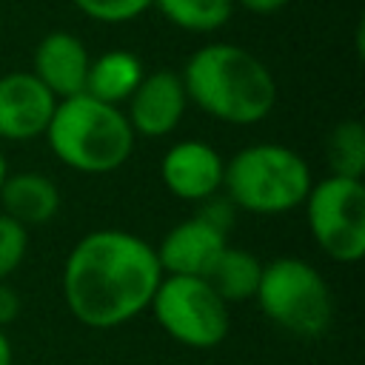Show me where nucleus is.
<instances>
[{"instance_id":"1","label":"nucleus","mask_w":365,"mask_h":365,"mask_svg":"<svg viewBox=\"0 0 365 365\" xmlns=\"http://www.w3.org/2000/svg\"><path fill=\"white\" fill-rule=\"evenodd\" d=\"M160 279L151 242L123 228H97L66 257L63 299L80 325L108 331L148 311Z\"/></svg>"},{"instance_id":"2","label":"nucleus","mask_w":365,"mask_h":365,"mask_svg":"<svg viewBox=\"0 0 365 365\" xmlns=\"http://www.w3.org/2000/svg\"><path fill=\"white\" fill-rule=\"evenodd\" d=\"M180 80L188 103L228 125L262 123L277 106V80L271 68L234 43H208L197 48L185 60Z\"/></svg>"},{"instance_id":"3","label":"nucleus","mask_w":365,"mask_h":365,"mask_svg":"<svg viewBox=\"0 0 365 365\" xmlns=\"http://www.w3.org/2000/svg\"><path fill=\"white\" fill-rule=\"evenodd\" d=\"M43 137L51 154L80 174H111L123 168L137 140L120 106L100 103L88 94L57 100Z\"/></svg>"},{"instance_id":"4","label":"nucleus","mask_w":365,"mask_h":365,"mask_svg":"<svg viewBox=\"0 0 365 365\" xmlns=\"http://www.w3.org/2000/svg\"><path fill=\"white\" fill-rule=\"evenodd\" d=\"M314 177L302 154L279 143H254L225 160L222 191L237 211L288 214L305 202Z\"/></svg>"},{"instance_id":"5","label":"nucleus","mask_w":365,"mask_h":365,"mask_svg":"<svg viewBox=\"0 0 365 365\" xmlns=\"http://www.w3.org/2000/svg\"><path fill=\"white\" fill-rule=\"evenodd\" d=\"M254 299L277 328L294 336H322L334 319V294L325 277L299 257L262 262Z\"/></svg>"},{"instance_id":"6","label":"nucleus","mask_w":365,"mask_h":365,"mask_svg":"<svg viewBox=\"0 0 365 365\" xmlns=\"http://www.w3.org/2000/svg\"><path fill=\"white\" fill-rule=\"evenodd\" d=\"M305 222L317 248L342 265L365 257V185L354 177L328 174L311 182L305 197Z\"/></svg>"},{"instance_id":"7","label":"nucleus","mask_w":365,"mask_h":365,"mask_svg":"<svg viewBox=\"0 0 365 365\" xmlns=\"http://www.w3.org/2000/svg\"><path fill=\"white\" fill-rule=\"evenodd\" d=\"M148 308L174 342L197 351L217 348L231 328L228 305L202 277L163 274Z\"/></svg>"},{"instance_id":"8","label":"nucleus","mask_w":365,"mask_h":365,"mask_svg":"<svg viewBox=\"0 0 365 365\" xmlns=\"http://www.w3.org/2000/svg\"><path fill=\"white\" fill-rule=\"evenodd\" d=\"M228 245V228L217 225L205 214H194L177 222L160 245H154L157 262L163 274L171 277H205L217 257Z\"/></svg>"},{"instance_id":"9","label":"nucleus","mask_w":365,"mask_h":365,"mask_svg":"<svg viewBox=\"0 0 365 365\" xmlns=\"http://www.w3.org/2000/svg\"><path fill=\"white\" fill-rule=\"evenodd\" d=\"M188 108V97L180 80V71L157 68L143 74L134 94L125 100V120L140 137H165L171 134Z\"/></svg>"},{"instance_id":"10","label":"nucleus","mask_w":365,"mask_h":365,"mask_svg":"<svg viewBox=\"0 0 365 365\" xmlns=\"http://www.w3.org/2000/svg\"><path fill=\"white\" fill-rule=\"evenodd\" d=\"M57 97L31 74L9 71L0 77V140L29 143L46 134Z\"/></svg>"},{"instance_id":"11","label":"nucleus","mask_w":365,"mask_h":365,"mask_svg":"<svg viewBox=\"0 0 365 365\" xmlns=\"http://www.w3.org/2000/svg\"><path fill=\"white\" fill-rule=\"evenodd\" d=\"M225 160L202 140H180L160 160L163 185L185 202H202L222 191Z\"/></svg>"},{"instance_id":"12","label":"nucleus","mask_w":365,"mask_h":365,"mask_svg":"<svg viewBox=\"0 0 365 365\" xmlns=\"http://www.w3.org/2000/svg\"><path fill=\"white\" fill-rule=\"evenodd\" d=\"M88 63L91 54L86 48V43L77 34L68 31H48L37 48H34V60H31V74L57 97H74L83 94L86 88V74H88Z\"/></svg>"},{"instance_id":"13","label":"nucleus","mask_w":365,"mask_h":365,"mask_svg":"<svg viewBox=\"0 0 365 365\" xmlns=\"http://www.w3.org/2000/svg\"><path fill=\"white\" fill-rule=\"evenodd\" d=\"M0 211L23 228L46 225L60 211V188L51 177L40 171L9 174L0 188Z\"/></svg>"},{"instance_id":"14","label":"nucleus","mask_w":365,"mask_h":365,"mask_svg":"<svg viewBox=\"0 0 365 365\" xmlns=\"http://www.w3.org/2000/svg\"><path fill=\"white\" fill-rule=\"evenodd\" d=\"M143 74H145V68L134 51L111 48V51L91 57L83 94H88L100 103H108V106H120L134 94Z\"/></svg>"},{"instance_id":"15","label":"nucleus","mask_w":365,"mask_h":365,"mask_svg":"<svg viewBox=\"0 0 365 365\" xmlns=\"http://www.w3.org/2000/svg\"><path fill=\"white\" fill-rule=\"evenodd\" d=\"M259 274H262V262L245 251V248H234L225 245V251L217 257V262L211 265V271L202 277L217 297L231 308L237 302L254 299L257 285H259Z\"/></svg>"},{"instance_id":"16","label":"nucleus","mask_w":365,"mask_h":365,"mask_svg":"<svg viewBox=\"0 0 365 365\" xmlns=\"http://www.w3.org/2000/svg\"><path fill=\"white\" fill-rule=\"evenodd\" d=\"M234 0H154V9L177 29L208 34L222 29L234 14Z\"/></svg>"},{"instance_id":"17","label":"nucleus","mask_w":365,"mask_h":365,"mask_svg":"<svg viewBox=\"0 0 365 365\" xmlns=\"http://www.w3.org/2000/svg\"><path fill=\"white\" fill-rule=\"evenodd\" d=\"M325 157L331 174L362 180L365 174V125L359 120H342L328 131Z\"/></svg>"},{"instance_id":"18","label":"nucleus","mask_w":365,"mask_h":365,"mask_svg":"<svg viewBox=\"0 0 365 365\" xmlns=\"http://www.w3.org/2000/svg\"><path fill=\"white\" fill-rule=\"evenodd\" d=\"M86 17L97 20V23H128L137 20L140 14H145L154 0H71Z\"/></svg>"},{"instance_id":"19","label":"nucleus","mask_w":365,"mask_h":365,"mask_svg":"<svg viewBox=\"0 0 365 365\" xmlns=\"http://www.w3.org/2000/svg\"><path fill=\"white\" fill-rule=\"evenodd\" d=\"M29 251V228L14 222L0 211V279H9L26 259Z\"/></svg>"},{"instance_id":"20","label":"nucleus","mask_w":365,"mask_h":365,"mask_svg":"<svg viewBox=\"0 0 365 365\" xmlns=\"http://www.w3.org/2000/svg\"><path fill=\"white\" fill-rule=\"evenodd\" d=\"M23 311V299L9 279H0V331H6Z\"/></svg>"},{"instance_id":"21","label":"nucleus","mask_w":365,"mask_h":365,"mask_svg":"<svg viewBox=\"0 0 365 365\" xmlns=\"http://www.w3.org/2000/svg\"><path fill=\"white\" fill-rule=\"evenodd\" d=\"M234 3H240L245 11H251V14H259V17H268V14H277L279 9H285L291 0H234Z\"/></svg>"},{"instance_id":"22","label":"nucleus","mask_w":365,"mask_h":365,"mask_svg":"<svg viewBox=\"0 0 365 365\" xmlns=\"http://www.w3.org/2000/svg\"><path fill=\"white\" fill-rule=\"evenodd\" d=\"M11 362H14V351H11L9 334L0 331V365H11Z\"/></svg>"},{"instance_id":"23","label":"nucleus","mask_w":365,"mask_h":365,"mask_svg":"<svg viewBox=\"0 0 365 365\" xmlns=\"http://www.w3.org/2000/svg\"><path fill=\"white\" fill-rule=\"evenodd\" d=\"M6 177H9V163H6V154L0 151V188H3V182H6Z\"/></svg>"}]
</instances>
